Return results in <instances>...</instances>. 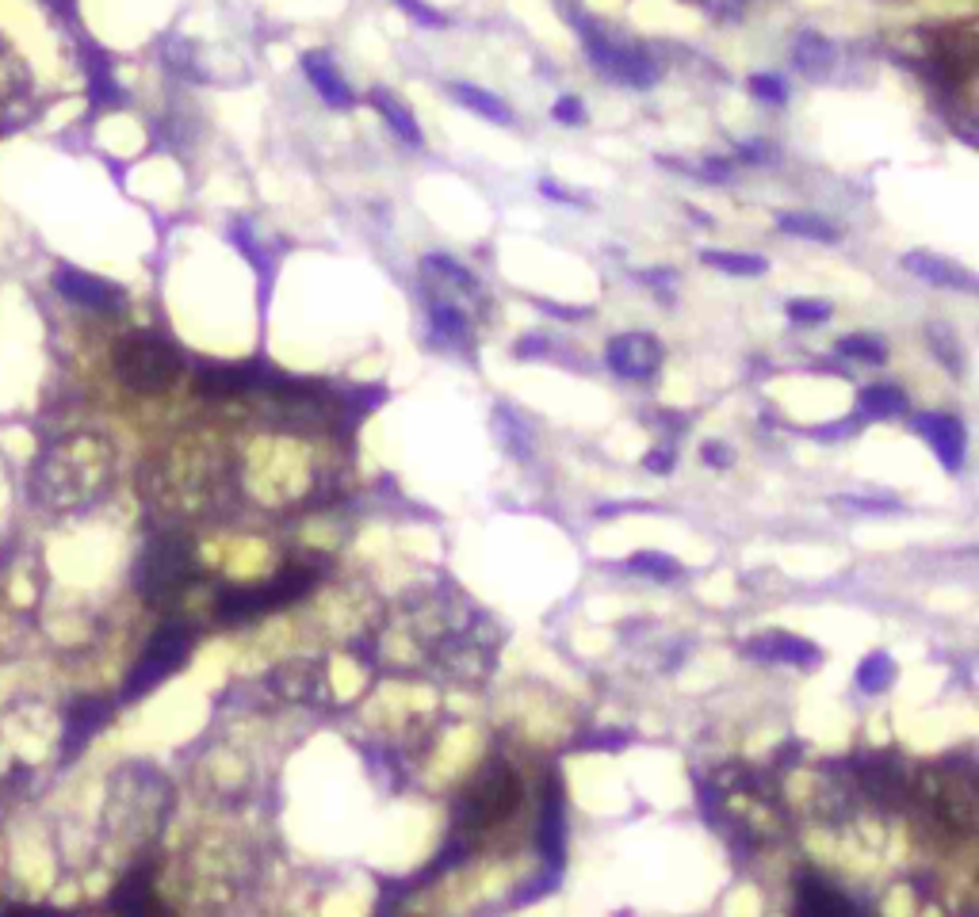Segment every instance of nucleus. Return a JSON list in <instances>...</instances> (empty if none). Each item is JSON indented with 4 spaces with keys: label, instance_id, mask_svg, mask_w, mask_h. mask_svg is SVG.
Segmentation results:
<instances>
[{
    "label": "nucleus",
    "instance_id": "nucleus-1",
    "mask_svg": "<svg viewBox=\"0 0 979 917\" xmlns=\"http://www.w3.org/2000/svg\"><path fill=\"white\" fill-rule=\"evenodd\" d=\"M115 375L134 394H165L184 371V352L157 333H131L115 344Z\"/></svg>",
    "mask_w": 979,
    "mask_h": 917
},
{
    "label": "nucleus",
    "instance_id": "nucleus-2",
    "mask_svg": "<svg viewBox=\"0 0 979 917\" xmlns=\"http://www.w3.org/2000/svg\"><path fill=\"white\" fill-rule=\"evenodd\" d=\"M517 803H521V784H517L513 768L501 765V761H494V765L482 768L479 780H475L471 788L459 795L456 830H463V833L486 830V826L501 822V818L513 811Z\"/></svg>",
    "mask_w": 979,
    "mask_h": 917
},
{
    "label": "nucleus",
    "instance_id": "nucleus-3",
    "mask_svg": "<svg viewBox=\"0 0 979 917\" xmlns=\"http://www.w3.org/2000/svg\"><path fill=\"white\" fill-rule=\"evenodd\" d=\"M188 574H192V551L184 539H157L150 551L142 555V566H138V585L150 600H165L180 593L188 585Z\"/></svg>",
    "mask_w": 979,
    "mask_h": 917
},
{
    "label": "nucleus",
    "instance_id": "nucleus-4",
    "mask_svg": "<svg viewBox=\"0 0 979 917\" xmlns=\"http://www.w3.org/2000/svg\"><path fill=\"white\" fill-rule=\"evenodd\" d=\"M582 31H586V50L593 65L601 69V73H609L612 81H624L631 88H647L658 81V69L654 62L639 50V46H624V43H612L609 35H601L597 27H589L582 23Z\"/></svg>",
    "mask_w": 979,
    "mask_h": 917
},
{
    "label": "nucleus",
    "instance_id": "nucleus-5",
    "mask_svg": "<svg viewBox=\"0 0 979 917\" xmlns=\"http://www.w3.org/2000/svg\"><path fill=\"white\" fill-rule=\"evenodd\" d=\"M188 650H192V631H188L184 623H165V627L150 639L142 662H138V669H134L131 684H127V696H138V692L153 688L157 681H165L176 665L188 658Z\"/></svg>",
    "mask_w": 979,
    "mask_h": 917
},
{
    "label": "nucleus",
    "instance_id": "nucleus-6",
    "mask_svg": "<svg viewBox=\"0 0 979 917\" xmlns=\"http://www.w3.org/2000/svg\"><path fill=\"white\" fill-rule=\"evenodd\" d=\"M605 360L620 379H647L662 363V344L651 333H620L605 348Z\"/></svg>",
    "mask_w": 979,
    "mask_h": 917
},
{
    "label": "nucleus",
    "instance_id": "nucleus-7",
    "mask_svg": "<svg viewBox=\"0 0 979 917\" xmlns=\"http://www.w3.org/2000/svg\"><path fill=\"white\" fill-rule=\"evenodd\" d=\"M911 428L918 436L930 440L934 455L941 459L945 470H960L964 467V444H968V432L960 425V417L953 413H918L911 421Z\"/></svg>",
    "mask_w": 979,
    "mask_h": 917
},
{
    "label": "nucleus",
    "instance_id": "nucleus-8",
    "mask_svg": "<svg viewBox=\"0 0 979 917\" xmlns=\"http://www.w3.org/2000/svg\"><path fill=\"white\" fill-rule=\"evenodd\" d=\"M746 654L758 658V662H781V665H796V669H815L823 662L819 646L815 642L800 639V635H784V631H769V635H758V639L746 642Z\"/></svg>",
    "mask_w": 979,
    "mask_h": 917
},
{
    "label": "nucleus",
    "instance_id": "nucleus-9",
    "mask_svg": "<svg viewBox=\"0 0 979 917\" xmlns=\"http://www.w3.org/2000/svg\"><path fill=\"white\" fill-rule=\"evenodd\" d=\"M58 291L66 295L69 302H81L88 310H100V314H115L123 310V291L108 283L100 276H88V272H77V268H62L58 272Z\"/></svg>",
    "mask_w": 979,
    "mask_h": 917
},
{
    "label": "nucleus",
    "instance_id": "nucleus-10",
    "mask_svg": "<svg viewBox=\"0 0 979 917\" xmlns=\"http://www.w3.org/2000/svg\"><path fill=\"white\" fill-rule=\"evenodd\" d=\"M540 853L551 864V872H563L566 860V814H563V788H559V776L547 780L544 791V811H540Z\"/></svg>",
    "mask_w": 979,
    "mask_h": 917
},
{
    "label": "nucleus",
    "instance_id": "nucleus-11",
    "mask_svg": "<svg viewBox=\"0 0 979 917\" xmlns=\"http://www.w3.org/2000/svg\"><path fill=\"white\" fill-rule=\"evenodd\" d=\"M257 383H261L257 367L249 363H207L196 371V394L203 398H238V394H249Z\"/></svg>",
    "mask_w": 979,
    "mask_h": 917
},
{
    "label": "nucleus",
    "instance_id": "nucleus-12",
    "mask_svg": "<svg viewBox=\"0 0 979 917\" xmlns=\"http://www.w3.org/2000/svg\"><path fill=\"white\" fill-rule=\"evenodd\" d=\"M303 73H306V81L314 85V92H318L329 107H337V111L352 107V100H356V96H352L349 81L341 77V69L329 62L326 54H318V50L303 54Z\"/></svg>",
    "mask_w": 979,
    "mask_h": 917
},
{
    "label": "nucleus",
    "instance_id": "nucleus-13",
    "mask_svg": "<svg viewBox=\"0 0 979 917\" xmlns=\"http://www.w3.org/2000/svg\"><path fill=\"white\" fill-rule=\"evenodd\" d=\"M903 268L911 272V276L926 279V283H937V287H957V291H976V276L972 272H964L960 264L953 260H945V256H934V253H907L903 256Z\"/></svg>",
    "mask_w": 979,
    "mask_h": 917
},
{
    "label": "nucleus",
    "instance_id": "nucleus-14",
    "mask_svg": "<svg viewBox=\"0 0 979 917\" xmlns=\"http://www.w3.org/2000/svg\"><path fill=\"white\" fill-rule=\"evenodd\" d=\"M371 104H375V111L383 115V123L391 127L394 138H402L406 146H421V127H417L414 111H410L406 100H398V96L387 92V88H375V92H371Z\"/></svg>",
    "mask_w": 979,
    "mask_h": 917
},
{
    "label": "nucleus",
    "instance_id": "nucleus-15",
    "mask_svg": "<svg viewBox=\"0 0 979 917\" xmlns=\"http://www.w3.org/2000/svg\"><path fill=\"white\" fill-rule=\"evenodd\" d=\"M792 62H796V69H800L804 77L823 81V77L830 73V65H834V43L823 39V35H815V31H804V35H796Z\"/></svg>",
    "mask_w": 979,
    "mask_h": 917
},
{
    "label": "nucleus",
    "instance_id": "nucleus-16",
    "mask_svg": "<svg viewBox=\"0 0 979 917\" xmlns=\"http://www.w3.org/2000/svg\"><path fill=\"white\" fill-rule=\"evenodd\" d=\"M448 92H452V96H456L467 111H475V115L490 119V123H498V127H509V123H513V111H509V104H505L501 96H494V92H486V88H479V85H448Z\"/></svg>",
    "mask_w": 979,
    "mask_h": 917
},
{
    "label": "nucleus",
    "instance_id": "nucleus-17",
    "mask_svg": "<svg viewBox=\"0 0 979 917\" xmlns=\"http://www.w3.org/2000/svg\"><path fill=\"white\" fill-rule=\"evenodd\" d=\"M700 260L716 272H727V276H762L769 272V260L758 253H727V249H704Z\"/></svg>",
    "mask_w": 979,
    "mask_h": 917
},
{
    "label": "nucleus",
    "instance_id": "nucleus-18",
    "mask_svg": "<svg viewBox=\"0 0 979 917\" xmlns=\"http://www.w3.org/2000/svg\"><path fill=\"white\" fill-rule=\"evenodd\" d=\"M861 409L876 417V421H884V417H899V413H907V394L892 383H872L861 390Z\"/></svg>",
    "mask_w": 979,
    "mask_h": 917
},
{
    "label": "nucleus",
    "instance_id": "nucleus-19",
    "mask_svg": "<svg viewBox=\"0 0 979 917\" xmlns=\"http://www.w3.org/2000/svg\"><path fill=\"white\" fill-rule=\"evenodd\" d=\"M895 681V662L884 654V650H876L869 654L865 662L857 665V688L865 692V696H880V692H888Z\"/></svg>",
    "mask_w": 979,
    "mask_h": 917
},
{
    "label": "nucleus",
    "instance_id": "nucleus-20",
    "mask_svg": "<svg viewBox=\"0 0 979 917\" xmlns=\"http://www.w3.org/2000/svg\"><path fill=\"white\" fill-rule=\"evenodd\" d=\"M777 226H781L784 234L792 237H804V241H838V230L830 226L827 218H819V214H781L777 218Z\"/></svg>",
    "mask_w": 979,
    "mask_h": 917
},
{
    "label": "nucleus",
    "instance_id": "nucleus-21",
    "mask_svg": "<svg viewBox=\"0 0 979 917\" xmlns=\"http://www.w3.org/2000/svg\"><path fill=\"white\" fill-rule=\"evenodd\" d=\"M429 321H433V337L436 341H467V314L452 306V302H433L429 310Z\"/></svg>",
    "mask_w": 979,
    "mask_h": 917
},
{
    "label": "nucleus",
    "instance_id": "nucleus-22",
    "mask_svg": "<svg viewBox=\"0 0 979 917\" xmlns=\"http://www.w3.org/2000/svg\"><path fill=\"white\" fill-rule=\"evenodd\" d=\"M628 570L631 574L654 577V581H674V577H681V562L662 555V551H635L628 558Z\"/></svg>",
    "mask_w": 979,
    "mask_h": 917
},
{
    "label": "nucleus",
    "instance_id": "nucleus-23",
    "mask_svg": "<svg viewBox=\"0 0 979 917\" xmlns=\"http://www.w3.org/2000/svg\"><path fill=\"white\" fill-rule=\"evenodd\" d=\"M834 348H838V356H849V360H857V363H869V367L888 363V348L876 341V337H869V333H849V337H842Z\"/></svg>",
    "mask_w": 979,
    "mask_h": 917
},
{
    "label": "nucleus",
    "instance_id": "nucleus-24",
    "mask_svg": "<svg viewBox=\"0 0 979 917\" xmlns=\"http://www.w3.org/2000/svg\"><path fill=\"white\" fill-rule=\"evenodd\" d=\"M425 272L429 276H440V279H448V283H456V287H467L471 295H475V276L459 264V260H452V256H444V253H433V256H425Z\"/></svg>",
    "mask_w": 979,
    "mask_h": 917
},
{
    "label": "nucleus",
    "instance_id": "nucleus-25",
    "mask_svg": "<svg viewBox=\"0 0 979 917\" xmlns=\"http://www.w3.org/2000/svg\"><path fill=\"white\" fill-rule=\"evenodd\" d=\"M926 341H930V348L937 352V360L945 363V367H953V371H960L964 367V360H960V341L953 337V329H945V325H930L926 329Z\"/></svg>",
    "mask_w": 979,
    "mask_h": 917
},
{
    "label": "nucleus",
    "instance_id": "nucleus-26",
    "mask_svg": "<svg viewBox=\"0 0 979 917\" xmlns=\"http://www.w3.org/2000/svg\"><path fill=\"white\" fill-rule=\"evenodd\" d=\"M750 92L765 100V104H784L788 100V85H784L777 73H754L750 77Z\"/></svg>",
    "mask_w": 979,
    "mask_h": 917
},
{
    "label": "nucleus",
    "instance_id": "nucleus-27",
    "mask_svg": "<svg viewBox=\"0 0 979 917\" xmlns=\"http://www.w3.org/2000/svg\"><path fill=\"white\" fill-rule=\"evenodd\" d=\"M788 318L796 325H819V321L830 318V302L819 299H792L788 302Z\"/></svg>",
    "mask_w": 979,
    "mask_h": 917
},
{
    "label": "nucleus",
    "instance_id": "nucleus-28",
    "mask_svg": "<svg viewBox=\"0 0 979 917\" xmlns=\"http://www.w3.org/2000/svg\"><path fill=\"white\" fill-rule=\"evenodd\" d=\"M551 115H555V123H563V127H582V123H586V104H582L578 96H559L555 107H551Z\"/></svg>",
    "mask_w": 979,
    "mask_h": 917
},
{
    "label": "nucleus",
    "instance_id": "nucleus-29",
    "mask_svg": "<svg viewBox=\"0 0 979 917\" xmlns=\"http://www.w3.org/2000/svg\"><path fill=\"white\" fill-rule=\"evenodd\" d=\"M643 467L654 470V474H670L677 467V451L674 444H662V448H654L643 455Z\"/></svg>",
    "mask_w": 979,
    "mask_h": 917
},
{
    "label": "nucleus",
    "instance_id": "nucleus-30",
    "mask_svg": "<svg viewBox=\"0 0 979 917\" xmlns=\"http://www.w3.org/2000/svg\"><path fill=\"white\" fill-rule=\"evenodd\" d=\"M700 459H704L708 467H716V470H727V467H731V463H735V455H731V451L723 448L719 440H708V444L700 448Z\"/></svg>",
    "mask_w": 979,
    "mask_h": 917
},
{
    "label": "nucleus",
    "instance_id": "nucleus-31",
    "mask_svg": "<svg viewBox=\"0 0 979 917\" xmlns=\"http://www.w3.org/2000/svg\"><path fill=\"white\" fill-rule=\"evenodd\" d=\"M398 4H402V8H406V12H410L417 23H429V27H444V16H436L433 8H429V4H421V0H398Z\"/></svg>",
    "mask_w": 979,
    "mask_h": 917
},
{
    "label": "nucleus",
    "instance_id": "nucleus-32",
    "mask_svg": "<svg viewBox=\"0 0 979 917\" xmlns=\"http://www.w3.org/2000/svg\"><path fill=\"white\" fill-rule=\"evenodd\" d=\"M540 192H544L547 199H555V203H582L578 195H570L566 188H559L555 180H540Z\"/></svg>",
    "mask_w": 979,
    "mask_h": 917
},
{
    "label": "nucleus",
    "instance_id": "nucleus-33",
    "mask_svg": "<svg viewBox=\"0 0 979 917\" xmlns=\"http://www.w3.org/2000/svg\"><path fill=\"white\" fill-rule=\"evenodd\" d=\"M842 505H849V509H865V512H888V509H895V505H888V501H865V497H842Z\"/></svg>",
    "mask_w": 979,
    "mask_h": 917
}]
</instances>
